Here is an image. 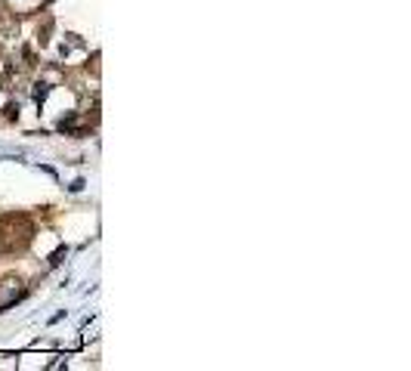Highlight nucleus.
Listing matches in <instances>:
<instances>
[{"instance_id": "nucleus-1", "label": "nucleus", "mask_w": 411, "mask_h": 371, "mask_svg": "<svg viewBox=\"0 0 411 371\" xmlns=\"http://www.w3.org/2000/svg\"><path fill=\"white\" fill-rule=\"evenodd\" d=\"M19 297H22V282L19 278H4V282H0V309L13 306Z\"/></svg>"}, {"instance_id": "nucleus-2", "label": "nucleus", "mask_w": 411, "mask_h": 371, "mask_svg": "<svg viewBox=\"0 0 411 371\" xmlns=\"http://www.w3.org/2000/svg\"><path fill=\"white\" fill-rule=\"evenodd\" d=\"M37 4H41V0H10V6H13V10H19V13H28V10H34Z\"/></svg>"}]
</instances>
